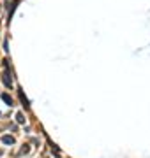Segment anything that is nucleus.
Wrapping results in <instances>:
<instances>
[{"label":"nucleus","mask_w":150,"mask_h":158,"mask_svg":"<svg viewBox=\"0 0 150 158\" xmlns=\"http://www.w3.org/2000/svg\"><path fill=\"white\" fill-rule=\"evenodd\" d=\"M2 142H4V144H14V137L4 135V137H2Z\"/></svg>","instance_id":"1"},{"label":"nucleus","mask_w":150,"mask_h":158,"mask_svg":"<svg viewBox=\"0 0 150 158\" xmlns=\"http://www.w3.org/2000/svg\"><path fill=\"white\" fill-rule=\"evenodd\" d=\"M16 121H18V123H23V121H25V118H23V114H21V113L16 114Z\"/></svg>","instance_id":"3"},{"label":"nucleus","mask_w":150,"mask_h":158,"mask_svg":"<svg viewBox=\"0 0 150 158\" xmlns=\"http://www.w3.org/2000/svg\"><path fill=\"white\" fill-rule=\"evenodd\" d=\"M2 100L7 102V106H12V98H11L9 95H7V93H2Z\"/></svg>","instance_id":"2"}]
</instances>
